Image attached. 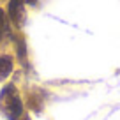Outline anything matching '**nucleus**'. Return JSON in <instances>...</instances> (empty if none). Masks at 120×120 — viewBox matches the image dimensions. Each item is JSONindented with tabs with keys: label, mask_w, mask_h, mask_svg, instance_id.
Instances as JSON below:
<instances>
[{
	"label": "nucleus",
	"mask_w": 120,
	"mask_h": 120,
	"mask_svg": "<svg viewBox=\"0 0 120 120\" xmlns=\"http://www.w3.org/2000/svg\"><path fill=\"white\" fill-rule=\"evenodd\" d=\"M0 109L9 120H18L23 113V102L12 85H7L0 92Z\"/></svg>",
	"instance_id": "1"
},
{
	"label": "nucleus",
	"mask_w": 120,
	"mask_h": 120,
	"mask_svg": "<svg viewBox=\"0 0 120 120\" xmlns=\"http://www.w3.org/2000/svg\"><path fill=\"white\" fill-rule=\"evenodd\" d=\"M23 9H25L23 7V0H11V4H9V18L18 26L23 23V18H25V11Z\"/></svg>",
	"instance_id": "2"
},
{
	"label": "nucleus",
	"mask_w": 120,
	"mask_h": 120,
	"mask_svg": "<svg viewBox=\"0 0 120 120\" xmlns=\"http://www.w3.org/2000/svg\"><path fill=\"white\" fill-rule=\"evenodd\" d=\"M12 72V58L9 55L0 56V79H5Z\"/></svg>",
	"instance_id": "3"
},
{
	"label": "nucleus",
	"mask_w": 120,
	"mask_h": 120,
	"mask_svg": "<svg viewBox=\"0 0 120 120\" xmlns=\"http://www.w3.org/2000/svg\"><path fill=\"white\" fill-rule=\"evenodd\" d=\"M5 32H7V18H5L4 11L0 9V41H2V37H4Z\"/></svg>",
	"instance_id": "4"
},
{
	"label": "nucleus",
	"mask_w": 120,
	"mask_h": 120,
	"mask_svg": "<svg viewBox=\"0 0 120 120\" xmlns=\"http://www.w3.org/2000/svg\"><path fill=\"white\" fill-rule=\"evenodd\" d=\"M28 2H32V4H34V2H35V0H28Z\"/></svg>",
	"instance_id": "5"
}]
</instances>
